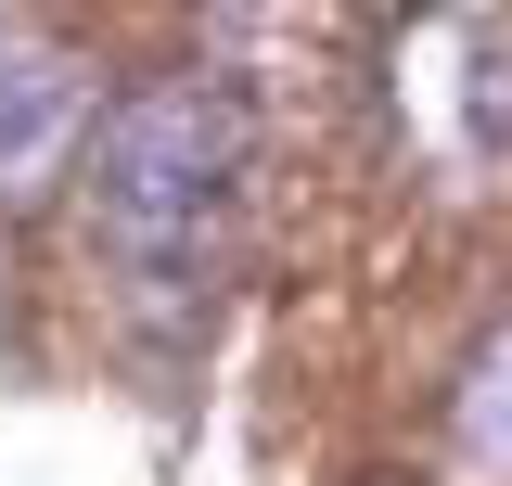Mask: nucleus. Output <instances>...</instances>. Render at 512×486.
I'll return each instance as SVG.
<instances>
[{"label": "nucleus", "mask_w": 512, "mask_h": 486, "mask_svg": "<svg viewBox=\"0 0 512 486\" xmlns=\"http://www.w3.org/2000/svg\"><path fill=\"white\" fill-rule=\"evenodd\" d=\"M359 486H423V474H359Z\"/></svg>", "instance_id": "39448f33"}, {"label": "nucleus", "mask_w": 512, "mask_h": 486, "mask_svg": "<svg viewBox=\"0 0 512 486\" xmlns=\"http://www.w3.org/2000/svg\"><path fill=\"white\" fill-rule=\"evenodd\" d=\"M397 116L423 141V167L461 192L512 180V26H474V13H436L397 39Z\"/></svg>", "instance_id": "f03ea898"}, {"label": "nucleus", "mask_w": 512, "mask_h": 486, "mask_svg": "<svg viewBox=\"0 0 512 486\" xmlns=\"http://www.w3.org/2000/svg\"><path fill=\"white\" fill-rule=\"evenodd\" d=\"M244 192H256V90L218 64H167L116 90V116L90 141V243L141 307H192L218 295L231 243H244Z\"/></svg>", "instance_id": "f257e3e1"}, {"label": "nucleus", "mask_w": 512, "mask_h": 486, "mask_svg": "<svg viewBox=\"0 0 512 486\" xmlns=\"http://www.w3.org/2000/svg\"><path fill=\"white\" fill-rule=\"evenodd\" d=\"M448 448L474 461V474L512 486V307L487 320V346L461 359V397H448Z\"/></svg>", "instance_id": "20e7f679"}, {"label": "nucleus", "mask_w": 512, "mask_h": 486, "mask_svg": "<svg viewBox=\"0 0 512 486\" xmlns=\"http://www.w3.org/2000/svg\"><path fill=\"white\" fill-rule=\"evenodd\" d=\"M103 116H116V90L90 77V52H77L64 26L0 13V205H39V192L103 141Z\"/></svg>", "instance_id": "7ed1b4c3"}]
</instances>
